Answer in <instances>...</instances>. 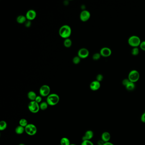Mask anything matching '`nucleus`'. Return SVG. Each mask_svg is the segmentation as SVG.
Listing matches in <instances>:
<instances>
[{
  "mask_svg": "<svg viewBox=\"0 0 145 145\" xmlns=\"http://www.w3.org/2000/svg\"><path fill=\"white\" fill-rule=\"evenodd\" d=\"M59 34L60 36L63 39H68L72 34V29L69 26L64 25L60 28Z\"/></svg>",
  "mask_w": 145,
  "mask_h": 145,
  "instance_id": "nucleus-1",
  "label": "nucleus"
},
{
  "mask_svg": "<svg viewBox=\"0 0 145 145\" xmlns=\"http://www.w3.org/2000/svg\"><path fill=\"white\" fill-rule=\"evenodd\" d=\"M59 101V96L56 94H51L47 97V102L49 105L51 106H54L58 104Z\"/></svg>",
  "mask_w": 145,
  "mask_h": 145,
  "instance_id": "nucleus-2",
  "label": "nucleus"
},
{
  "mask_svg": "<svg viewBox=\"0 0 145 145\" xmlns=\"http://www.w3.org/2000/svg\"><path fill=\"white\" fill-rule=\"evenodd\" d=\"M128 42L130 46L134 48L140 46L141 41L139 37L136 35H133L129 37Z\"/></svg>",
  "mask_w": 145,
  "mask_h": 145,
  "instance_id": "nucleus-3",
  "label": "nucleus"
},
{
  "mask_svg": "<svg viewBox=\"0 0 145 145\" xmlns=\"http://www.w3.org/2000/svg\"><path fill=\"white\" fill-rule=\"evenodd\" d=\"M28 109L33 113H37L40 109V105L35 101H31L28 105Z\"/></svg>",
  "mask_w": 145,
  "mask_h": 145,
  "instance_id": "nucleus-4",
  "label": "nucleus"
},
{
  "mask_svg": "<svg viewBox=\"0 0 145 145\" xmlns=\"http://www.w3.org/2000/svg\"><path fill=\"white\" fill-rule=\"evenodd\" d=\"M25 132L29 135L33 136L37 133V128L33 124H28L25 128Z\"/></svg>",
  "mask_w": 145,
  "mask_h": 145,
  "instance_id": "nucleus-5",
  "label": "nucleus"
},
{
  "mask_svg": "<svg viewBox=\"0 0 145 145\" xmlns=\"http://www.w3.org/2000/svg\"><path fill=\"white\" fill-rule=\"evenodd\" d=\"M140 74L137 70H133L130 72L128 74V79L130 81L135 83L139 80Z\"/></svg>",
  "mask_w": 145,
  "mask_h": 145,
  "instance_id": "nucleus-6",
  "label": "nucleus"
},
{
  "mask_svg": "<svg viewBox=\"0 0 145 145\" xmlns=\"http://www.w3.org/2000/svg\"><path fill=\"white\" fill-rule=\"evenodd\" d=\"M50 88L49 86L44 85L41 86L39 90V93L42 97H48L50 95Z\"/></svg>",
  "mask_w": 145,
  "mask_h": 145,
  "instance_id": "nucleus-7",
  "label": "nucleus"
},
{
  "mask_svg": "<svg viewBox=\"0 0 145 145\" xmlns=\"http://www.w3.org/2000/svg\"><path fill=\"white\" fill-rule=\"evenodd\" d=\"M90 16L91 14L89 12L86 10H83L80 13V18L82 21L86 22L89 19Z\"/></svg>",
  "mask_w": 145,
  "mask_h": 145,
  "instance_id": "nucleus-8",
  "label": "nucleus"
},
{
  "mask_svg": "<svg viewBox=\"0 0 145 145\" xmlns=\"http://www.w3.org/2000/svg\"><path fill=\"white\" fill-rule=\"evenodd\" d=\"M89 51L86 48H81L78 51V56L81 59H85L89 56Z\"/></svg>",
  "mask_w": 145,
  "mask_h": 145,
  "instance_id": "nucleus-9",
  "label": "nucleus"
},
{
  "mask_svg": "<svg viewBox=\"0 0 145 145\" xmlns=\"http://www.w3.org/2000/svg\"><path fill=\"white\" fill-rule=\"evenodd\" d=\"M112 50L108 47H103L100 50L101 56L103 57H108L112 55Z\"/></svg>",
  "mask_w": 145,
  "mask_h": 145,
  "instance_id": "nucleus-10",
  "label": "nucleus"
},
{
  "mask_svg": "<svg viewBox=\"0 0 145 145\" xmlns=\"http://www.w3.org/2000/svg\"><path fill=\"white\" fill-rule=\"evenodd\" d=\"M36 16L37 14L36 12L34 10H28L26 12V17L27 20L31 21L35 19Z\"/></svg>",
  "mask_w": 145,
  "mask_h": 145,
  "instance_id": "nucleus-11",
  "label": "nucleus"
},
{
  "mask_svg": "<svg viewBox=\"0 0 145 145\" xmlns=\"http://www.w3.org/2000/svg\"><path fill=\"white\" fill-rule=\"evenodd\" d=\"M101 87V83L97 80L92 81L90 85V88L92 91H96L98 90Z\"/></svg>",
  "mask_w": 145,
  "mask_h": 145,
  "instance_id": "nucleus-12",
  "label": "nucleus"
},
{
  "mask_svg": "<svg viewBox=\"0 0 145 145\" xmlns=\"http://www.w3.org/2000/svg\"><path fill=\"white\" fill-rule=\"evenodd\" d=\"M94 137V132L91 130H88L86 132L82 138L83 140H90Z\"/></svg>",
  "mask_w": 145,
  "mask_h": 145,
  "instance_id": "nucleus-13",
  "label": "nucleus"
},
{
  "mask_svg": "<svg viewBox=\"0 0 145 145\" xmlns=\"http://www.w3.org/2000/svg\"><path fill=\"white\" fill-rule=\"evenodd\" d=\"M111 134L110 133L108 132H105L102 133L101 134V140L103 141L104 143L109 142L111 139Z\"/></svg>",
  "mask_w": 145,
  "mask_h": 145,
  "instance_id": "nucleus-14",
  "label": "nucleus"
},
{
  "mask_svg": "<svg viewBox=\"0 0 145 145\" xmlns=\"http://www.w3.org/2000/svg\"><path fill=\"white\" fill-rule=\"evenodd\" d=\"M35 92L33 91H29L27 94L28 98L31 101H35V100L37 97Z\"/></svg>",
  "mask_w": 145,
  "mask_h": 145,
  "instance_id": "nucleus-15",
  "label": "nucleus"
},
{
  "mask_svg": "<svg viewBox=\"0 0 145 145\" xmlns=\"http://www.w3.org/2000/svg\"><path fill=\"white\" fill-rule=\"evenodd\" d=\"M16 20H17V22L20 24H23L24 23H25V22L27 20V19H26V16L20 15L17 17Z\"/></svg>",
  "mask_w": 145,
  "mask_h": 145,
  "instance_id": "nucleus-16",
  "label": "nucleus"
},
{
  "mask_svg": "<svg viewBox=\"0 0 145 145\" xmlns=\"http://www.w3.org/2000/svg\"><path fill=\"white\" fill-rule=\"evenodd\" d=\"M15 132L17 134H22L25 132V128L19 125L16 128Z\"/></svg>",
  "mask_w": 145,
  "mask_h": 145,
  "instance_id": "nucleus-17",
  "label": "nucleus"
},
{
  "mask_svg": "<svg viewBox=\"0 0 145 145\" xmlns=\"http://www.w3.org/2000/svg\"><path fill=\"white\" fill-rule=\"evenodd\" d=\"M125 87L127 90L131 91H133V90H134L135 88V85L134 83L130 81L128 83V84H127Z\"/></svg>",
  "mask_w": 145,
  "mask_h": 145,
  "instance_id": "nucleus-18",
  "label": "nucleus"
},
{
  "mask_svg": "<svg viewBox=\"0 0 145 145\" xmlns=\"http://www.w3.org/2000/svg\"><path fill=\"white\" fill-rule=\"evenodd\" d=\"M60 145H70V140L68 138H61L60 141Z\"/></svg>",
  "mask_w": 145,
  "mask_h": 145,
  "instance_id": "nucleus-19",
  "label": "nucleus"
},
{
  "mask_svg": "<svg viewBox=\"0 0 145 145\" xmlns=\"http://www.w3.org/2000/svg\"><path fill=\"white\" fill-rule=\"evenodd\" d=\"M64 46L66 48H70L72 45V41L70 39H65L64 42Z\"/></svg>",
  "mask_w": 145,
  "mask_h": 145,
  "instance_id": "nucleus-20",
  "label": "nucleus"
},
{
  "mask_svg": "<svg viewBox=\"0 0 145 145\" xmlns=\"http://www.w3.org/2000/svg\"><path fill=\"white\" fill-rule=\"evenodd\" d=\"M7 124L6 122L4 120H2L0 122V130L4 131L7 128Z\"/></svg>",
  "mask_w": 145,
  "mask_h": 145,
  "instance_id": "nucleus-21",
  "label": "nucleus"
},
{
  "mask_svg": "<svg viewBox=\"0 0 145 145\" xmlns=\"http://www.w3.org/2000/svg\"><path fill=\"white\" fill-rule=\"evenodd\" d=\"M49 105L47 102H43L40 104V108L41 110L44 111L47 109Z\"/></svg>",
  "mask_w": 145,
  "mask_h": 145,
  "instance_id": "nucleus-22",
  "label": "nucleus"
},
{
  "mask_svg": "<svg viewBox=\"0 0 145 145\" xmlns=\"http://www.w3.org/2000/svg\"><path fill=\"white\" fill-rule=\"evenodd\" d=\"M19 124L20 126H23V127H24V128H25L26 126H27L28 124L27 120L25 119L24 118L20 119V120Z\"/></svg>",
  "mask_w": 145,
  "mask_h": 145,
  "instance_id": "nucleus-23",
  "label": "nucleus"
},
{
  "mask_svg": "<svg viewBox=\"0 0 145 145\" xmlns=\"http://www.w3.org/2000/svg\"><path fill=\"white\" fill-rule=\"evenodd\" d=\"M131 53L134 56H137L139 53V49L138 47H134L132 49Z\"/></svg>",
  "mask_w": 145,
  "mask_h": 145,
  "instance_id": "nucleus-24",
  "label": "nucleus"
},
{
  "mask_svg": "<svg viewBox=\"0 0 145 145\" xmlns=\"http://www.w3.org/2000/svg\"><path fill=\"white\" fill-rule=\"evenodd\" d=\"M80 60H81V58L80 57H79L78 56L74 57L73 59V63L75 64H79L80 63Z\"/></svg>",
  "mask_w": 145,
  "mask_h": 145,
  "instance_id": "nucleus-25",
  "label": "nucleus"
},
{
  "mask_svg": "<svg viewBox=\"0 0 145 145\" xmlns=\"http://www.w3.org/2000/svg\"><path fill=\"white\" fill-rule=\"evenodd\" d=\"M101 55L100 53H95V54H94L93 55V56H92V58L94 60H97L100 59V58H101Z\"/></svg>",
  "mask_w": 145,
  "mask_h": 145,
  "instance_id": "nucleus-26",
  "label": "nucleus"
},
{
  "mask_svg": "<svg viewBox=\"0 0 145 145\" xmlns=\"http://www.w3.org/2000/svg\"><path fill=\"white\" fill-rule=\"evenodd\" d=\"M81 145H94L91 140H83Z\"/></svg>",
  "mask_w": 145,
  "mask_h": 145,
  "instance_id": "nucleus-27",
  "label": "nucleus"
},
{
  "mask_svg": "<svg viewBox=\"0 0 145 145\" xmlns=\"http://www.w3.org/2000/svg\"><path fill=\"white\" fill-rule=\"evenodd\" d=\"M103 75L101 74H98L96 77V80H97L98 82L101 81L103 80Z\"/></svg>",
  "mask_w": 145,
  "mask_h": 145,
  "instance_id": "nucleus-28",
  "label": "nucleus"
},
{
  "mask_svg": "<svg viewBox=\"0 0 145 145\" xmlns=\"http://www.w3.org/2000/svg\"><path fill=\"white\" fill-rule=\"evenodd\" d=\"M139 47L142 50L145 51V41H142Z\"/></svg>",
  "mask_w": 145,
  "mask_h": 145,
  "instance_id": "nucleus-29",
  "label": "nucleus"
},
{
  "mask_svg": "<svg viewBox=\"0 0 145 145\" xmlns=\"http://www.w3.org/2000/svg\"><path fill=\"white\" fill-rule=\"evenodd\" d=\"M31 21L30 20H27L25 23H24L25 26L26 27L29 28L30 27V26H31Z\"/></svg>",
  "mask_w": 145,
  "mask_h": 145,
  "instance_id": "nucleus-30",
  "label": "nucleus"
},
{
  "mask_svg": "<svg viewBox=\"0 0 145 145\" xmlns=\"http://www.w3.org/2000/svg\"><path fill=\"white\" fill-rule=\"evenodd\" d=\"M130 82V80L128 79H124V80H123L122 84L124 86H126L127 85V84H128V83Z\"/></svg>",
  "mask_w": 145,
  "mask_h": 145,
  "instance_id": "nucleus-31",
  "label": "nucleus"
},
{
  "mask_svg": "<svg viewBox=\"0 0 145 145\" xmlns=\"http://www.w3.org/2000/svg\"><path fill=\"white\" fill-rule=\"evenodd\" d=\"M42 97L41 96H37L36 99L35 100V101H36L37 103H40L42 101Z\"/></svg>",
  "mask_w": 145,
  "mask_h": 145,
  "instance_id": "nucleus-32",
  "label": "nucleus"
},
{
  "mask_svg": "<svg viewBox=\"0 0 145 145\" xmlns=\"http://www.w3.org/2000/svg\"><path fill=\"white\" fill-rule=\"evenodd\" d=\"M140 120L142 122L145 123V112L142 114L141 117H140Z\"/></svg>",
  "mask_w": 145,
  "mask_h": 145,
  "instance_id": "nucleus-33",
  "label": "nucleus"
},
{
  "mask_svg": "<svg viewBox=\"0 0 145 145\" xmlns=\"http://www.w3.org/2000/svg\"><path fill=\"white\" fill-rule=\"evenodd\" d=\"M104 143V142L102 140H99L98 141L97 143L98 145H103Z\"/></svg>",
  "mask_w": 145,
  "mask_h": 145,
  "instance_id": "nucleus-34",
  "label": "nucleus"
},
{
  "mask_svg": "<svg viewBox=\"0 0 145 145\" xmlns=\"http://www.w3.org/2000/svg\"><path fill=\"white\" fill-rule=\"evenodd\" d=\"M103 145H115L113 143H111L110 142H106L105 143L103 144Z\"/></svg>",
  "mask_w": 145,
  "mask_h": 145,
  "instance_id": "nucleus-35",
  "label": "nucleus"
},
{
  "mask_svg": "<svg viewBox=\"0 0 145 145\" xmlns=\"http://www.w3.org/2000/svg\"><path fill=\"white\" fill-rule=\"evenodd\" d=\"M18 145H25L24 144H23V143H20V144H19Z\"/></svg>",
  "mask_w": 145,
  "mask_h": 145,
  "instance_id": "nucleus-36",
  "label": "nucleus"
},
{
  "mask_svg": "<svg viewBox=\"0 0 145 145\" xmlns=\"http://www.w3.org/2000/svg\"><path fill=\"white\" fill-rule=\"evenodd\" d=\"M70 145H76V144H71Z\"/></svg>",
  "mask_w": 145,
  "mask_h": 145,
  "instance_id": "nucleus-37",
  "label": "nucleus"
},
{
  "mask_svg": "<svg viewBox=\"0 0 145 145\" xmlns=\"http://www.w3.org/2000/svg\"></svg>",
  "mask_w": 145,
  "mask_h": 145,
  "instance_id": "nucleus-38",
  "label": "nucleus"
}]
</instances>
